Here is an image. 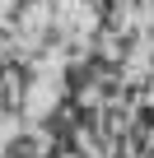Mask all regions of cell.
I'll list each match as a JSON object with an SVG mask.
<instances>
[{
    "instance_id": "1",
    "label": "cell",
    "mask_w": 154,
    "mask_h": 158,
    "mask_svg": "<svg viewBox=\"0 0 154 158\" xmlns=\"http://www.w3.org/2000/svg\"><path fill=\"white\" fill-rule=\"evenodd\" d=\"M5 153H10V158H42V139H37V135H19V139H10Z\"/></svg>"
}]
</instances>
